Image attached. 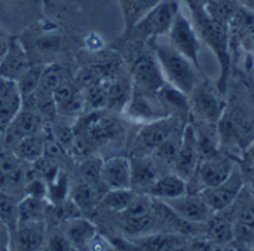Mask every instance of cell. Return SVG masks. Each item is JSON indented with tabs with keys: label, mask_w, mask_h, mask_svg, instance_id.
I'll list each match as a JSON object with an SVG mask.
<instances>
[{
	"label": "cell",
	"mask_w": 254,
	"mask_h": 251,
	"mask_svg": "<svg viewBox=\"0 0 254 251\" xmlns=\"http://www.w3.org/2000/svg\"><path fill=\"white\" fill-rule=\"evenodd\" d=\"M64 80H65L64 70L60 64L45 65L40 80H39V85H37V89L33 95H51L60 86V83H63Z\"/></svg>",
	"instance_id": "obj_28"
},
{
	"label": "cell",
	"mask_w": 254,
	"mask_h": 251,
	"mask_svg": "<svg viewBox=\"0 0 254 251\" xmlns=\"http://www.w3.org/2000/svg\"><path fill=\"white\" fill-rule=\"evenodd\" d=\"M22 107V95L15 80L0 76V132H4Z\"/></svg>",
	"instance_id": "obj_18"
},
{
	"label": "cell",
	"mask_w": 254,
	"mask_h": 251,
	"mask_svg": "<svg viewBox=\"0 0 254 251\" xmlns=\"http://www.w3.org/2000/svg\"><path fill=\"white\" fill-rule=\"evenodd\" d=\"M189 192V183L182 179L174 171L164 173L161 177L152 185L147 195L158 201H168L177 196H182Z\"/></svg>",
	"instance_id": "obj_21"
},
{
	"label": "cell",
	"mask_w": 254,
	"mask_h": 251,
	"mask_svg": "<svg viewBox=\"0 0 254 251\" xmlns=\"http://www.w3.org/2000/svg\"><path fill=\"white\" fill-rule=\"evenodd\" d=\"M188 97L190 109L189 115L193 118V121L219 124L228 109L223 92L216 83H211L210 80H198Z\"/></svg>",
	"instance_id": "obj_4"
},
{
	"label": "cell",
	"mask_w": 254,
	"mask_h": 251,
	"mask_svg": "<svg viewBox=\"0 0 254 251\" xmlns=\"http://www.w3.org/2000/svg\"><path fill=\"white\" fill-rule=\"evenodd\" d=\"M101 182L109 189L131 188V162L127 156H112L101 164Z\"/></svg>",
	"instance_id": "obj_16"
},
{
	"label": "cell",
	"mask_w": 254,
	"mask_h": 251,
	"mask_svg": "<svg viewBox=\"0 0 254 251\" xmlns=\"http://www.w3.org/2000/svg\"><path fill=\"white\" fill-rule=\"evenodd\" d=\"M101 164H103V161L100 158H91V159H86L80 164L82 180L86 182L88 185H91L95 190H98L100 186L104 188V185L101 182Z\"/></svg>",
	"instance_id": "obj_36"
},
{
	"label": "cell",
	"mask_w": 254,
	"mask_h": 251,
	"mask_svg": "<svg viewBox=\"0 0 254 251\" xmlns=\"http://www.w3.org/2000/svg\"><path fill=\"white\" fill-rule=\"evenodd\" d=\"M70 199L80 211L89 213L97 205V190L82 180L80 183H76L73 188H70Z\"/></svg>",
	"instance_id": "obj_32"
},
{
	"label": "cell",
	"mask_w": 254,
	"mask_h": 251,
	"mask_svg": "<svg viewBox=\"0 0 254 251\" xmlns=\"http://www.w3.org/2000/svg\"><path fill=\"white\" fill-rule=\"evenodd\" d=\"M185 3H196V4H204L207 3V0H185Z\"/></svg>",
	"instance_id": "obj_44"
},
{
	"label": "cell",
	"mask_w": 254,
	"mask_h": 251,
	"mask_svg": "<svg viewBox=\"0 0 254 251\" xmlns=\"http://www.w3.org/2000/svg\"><path fill=\"white\" fill-rule=\"evenodd\" d=\"M46 141H48L46 137L42 135L40 132L33 134V135H27V137L18 140L15 144H12L10 152L16 158L24 161L25 164H34L45 155Z\"/></svg>",
	"instance_id": "obj_23"
},
{
	"label": "cell",
	"mask_w": 254,
	"mask_h": 251,
	"mask_svg": "<svg viewBox=\"0 0 254 251\" xmlns=\"http://www.w3.org/2000/svg\"><path fill=\"white\" fill-rule=\"evenodd\" d=\"M45 247L48 250H55V251H68V250H74L73 246L70 244L68 238L65 237L64 232H55L52 234L46 241H45Z\"/></svg>",
	"instance_id": "obj_39"
},
{
	"label": "cell",
	"mask_w": 254,
	"mask_h": 251,
	"mask_svg": "<svg viewBox=\"0 0 254 251\" xmlns=\"http://www.w3.org/2000/svg\"><path fill=\"white\" fill-rule=\"evenodd\" d=\"M10 249V231L9 228L0 220V251Z\"/></svg>",
	"instance_id": "obj_40"
},
{
	"label": "cell",
	"mask_w": 254,
	"mask_h": 251,
	"mask_svg": "<svg viewBox=\"0 0 254 251\" xmlns=\"http://www.w3.org/2000/svg\"><path fill=\"white\" fill-rule=\"evenodd\" d=\"M43 126V116L39 113L37 109H22L18 112V115L12 119L9 126L4 131V140L6 144L10 147L18 140L40 132Z\"/></svg>",
	"instance_id": "obj_15"
},
{
	"label": "cell",
	"mask_w": 254,
	"mask_h": 251,
	"mask_svg": "<svg viewBox=\"0 0 254 251\" xmlns=\"http://www.w3.org/2000/svg\"><path fill=\"white\" fill-rule=\"evenodd\" d=\"M124 16V34H127L159 0H118Z\"/></svg>",
	"instance_id": "obj_26"
},
{
	"label": "cell",
	"mask_w": 254,
	"mask_h": 251,
	"mask_svg": "<svg viewBox=\"0 0 254 251\" xmlns=\"http://www.w3.org/2000/svg\"><path fill=\"white\" fill-rule=\"evenodd\" d=\"M131 189L137 193L147 195L152 185L164 174L159 167V161L153 155L131 156Z\"/></svg>",
	"instance_id": "obj_13"
},
{
	"label": "cell",
	"mask_w": 254,
	"mask_h": 251,
	"mask_svg": "<svg viewBox=\"0 0 254 251\" xmlns=\"http://www.w3.org/2000/svg\"><path fill=\"white\" fill-rule=\"evenodd\" d=\"M137 43L138 48H134L131 52V77L134 82L132 86L150 92H158L159 88L167 82L161 65L153 52H147L144 48H141L144 45L143 42Z\"/></svg>",
	"instance_id": "obj_6"
},
{
	"label": "cell",
	"mask_w": 254,
	"mask_h": 251,
	"mask_svg": "<svg viewBox=\"0 0 254 251\" xmlns=\"http://www.w3.org/2000/svg\"><path fill=\"white\" fill-rule=\"evenodd\" d=\"M132 92V85L125 79H118L107 83V107L122 112Z\"/></svg>",
	"instance_id": "obj_29"
},
{
	"label": "cell",
	"mask_w": 254,
	"mask_h": 251,
	"mask_svg": "<svg viewBox=\"0 0 254 251\" xmlns=\"http://www.w3.org/2000/svg\"><path fill=\"white\" fill-rule=\"evenodd\" d=\"M63 232L65 234L74 250H89L92 241L98 235L97 226L88 219H82L79 216L65 220Z\"/></svg>",
	"instance_id": "obj_19"
},
{
	"label": "cell",
	"mask_w": 254,
	"mask_h": 251,
	"mask_svg": "<svg viewBox=\"0 0 254 251\" xmlns=\"http://www.w3.org/2000/svg\"><path fill=\"white\" fill-rule=\"evenodd\" d=\"M48 195V182L42 176H36L25 180V196L37 198V199H46Z\"/></svg>",
	"instance_id": "obj_38"
},
{
	"label": "cell",
	"mask_w": 254,
	"mask_h": 251,
	"mask_svg": "<svg viewBox=\"0 0 254 251\" xmlns=\"http://www.w3.org/2000/svg\"><path fill=\"white\" fill-rule=\"evenodd\" d=\"M52 138L64 149V152H73L76 143V134L65 122H58L52 128Z\"/></svg>",
	"instance_id": "obj_37"
},
{
	"label": "cell",
	"mask_w": 254,
	"mask_h": 251,
	"mask_svg": "<svg viewBox=\"0 0 254 251\" xmlns=\"http://www.w3.org/2000/svg\"><path fill=\"white\" fill-rule=\"evenodd\" d=\"M70 195V180L65 171L61 168L55 173V176L48 182V195L46 199L52 205H58L64 201H67V196Z\"/></svg>",
	"instance_id": "obj_31"
},
{
	"label": "cell",
	"mask_w": 254,
	"mask_h": 251,
	"mask_svg": "<svg viewBox=\"0 0 254 251\" xmlns=\"http://www.w3.org/2000/svg\"><path fill=\"white\" fill-rule=\"evenodd\" d=\"M158 95L162 100V103L165 104V107L168 109L171 116H179V118L189 116L190 109H189V97H188V94H185L183 91H180L176 86L165 82L159 88Z\"/></svg>",
	"instance_id": "obj_24"
},
{
	"label": "cell",
	"mask_w": 254,
	"mask_h": 251,
	"mask_svg": "<svg viewBox=\"0 0 254 251\" xmlns=\"http://www.w3.org/2000/svg\"><path fill=\"white\" fill-rule=\"evenodd\" d=\"M235 162L234 159L223 153H213V155H202L199 158L198 167L195 170V174L192 177V182H196V186H199V192L205 188H213L225 182L232 171L235 170Z\"/></svg>",
	"instance_id": "obj_9"
},
{
	"label": "cell",
	"mask_w": 254,
	"mask_h": 251,
	"mask_svg": "<svg viewBox=\"0 0 254 251\" xmlns=\"http://www.w3.org/2000/svg\"><path fill=\"white\" fill-rule=\"evenodd\" d=\"M207 232L205 237L216 246H225L231 241H234V222L220 213H214L211 219L205 223Z\"/></svg>",
	"instance_id": "obj_25"
},
{
	"label": "cell",
	"mask_w": 254,
	"mask_h": 251,
	"mask_svg": "<svg viewBox=\"0 0 254 251\" xmlns=\"http://www.w3.org/2000/svg\"><path fill=\"white\" fill-rule=\"evenodd\" d=\"M18 204L13 195L0 189V220L9 228L10 234L18 225Z\"/></svg>",
	"instance_id": "obj_35"
},
{
	"label": "cell",
	"mask_w": 254,
	"mask_h": 251,
	"mask_svg": "<svg viewBox=\"0 0 254 251\" xmlns=\"http://www.w3.org/2000/svg\"><path fill=\"white\" fill-rule=\"evenodd\" d=\"M185 125L179 126L167 140H164L162 144H159V147L153 152V156L164 165H173L179 150H180V146H182V140H183V131H185Z\"/></svg>",
	"instance_id": "obj_27"
},
{
	"label": "cell",
	"mask_w": 254,
	"mask_h": 251,
	"mask_svg": "<svg viewBox=\"0 0 254 251\" xmlns=\"http://www.w3.org/2000/svg\"><path fill=\"white\" fill-rule=\"evenodd\" d=\"M28 65H30V61H28L25 48L22 46L21 42H18L16 39H12L7 52L0 61V76L16 82L22 76V73L28 68Z\"/></svg>",
	"instance_id": "obj_20"
},
{
	"label": "cell",
	"mask_w": 254,
	"mask_h": 251,
	"mask_svg": "<svg viewBox=\"0 0 254 251\" xmlns=\"http://www.w3.org/2000/svg\"><path fill=\"white\" fill-rule=\"evenodd\" d=\"M180 10V0H159L127 34L122 37L132 36L135 42L150 43L158 37L168 34L171 24Z\"/></svg>",
	"instance_id": "obj_3"
},
{
	"label": "cell",
	"mask_w": 254,
	"mask_h": 251,
	"mask_svg": "<svg viewBox=\"0 0 254 251\" xmlns=\"http://www.w3.org/2000/svg\"><path fill=\"white\" fill-rule=\"evenodd\" d=\"M28 171L25 162L16 158L10 150L0 152V189L15 195L21 189H25Z\"/></svg>",
	"instance_id": "obj_14"
},
{
	"label": "cell",
	"mask_w": 254,
	"mask_h": 251,
	"mask_svg": "<svg viewBox=\"0 0 254 251\" xmlns=\"http://www.w3.org/2000/svg\"><path fill=\"white\" fill-rule=\"evenodd\" d=\"M182 125L185 124L179 116H168L159 121L143 124L131 147L132 156L153 155V152L159 147V144H162L164 140H167Z\"/></svg>",
	"instance_id": "obj_7"
},
{
	"label": "cell",
	"mask_w": 254,
	"mask_h": 251,
	"mask_svg": "<svg viewBox=\"0 0 254 251\" xmlns=\"http://www.w3.org/2000/svg\"><path fill=\"white\" fill-rule=\"evenodd\" d=\"M122 113L127 119L140 125L171 116L158 92L144 91L135 86H132L131 97L122 109Z\"/></svg>",
	"instance_id": "obj_5"
},
{
	"label": "cell",
	"mask_w": 254,
	"mask_h": 251,
	"mask_svg": "<svg viewBox=\"0 0 254 251\" xmlns=\"http://www.w3.org/2000/svg\"><path fill=\"white\" fill-rule=\"evenodd\" d=\"M137 250L167 251L186 249L188 238L183 234H146L132 240Z\"/></svg>",
	"instance_id": "obj_22"
},
{
	"label": "cell",
	"mask_w": 254,
	"mask_h": 251,
	"mask_svg": "<svg viewBox=\"0 0 254 251\" xmlns=\"http://www.w3.org/2000/svg\"><path fill=\"white\" fill-rule=\"evenodd\" d=\"M192 13L193 27L202 40L217 58L220 67V76L216 82L219 89L225 94L228 89V80L231 74V34H229V24H225L208 13L204 4L196 3H186Z\"/></svg>",
	"instance_id": "obj_1"
},
{
	"label": "cell",
	"mask_w": 254,
	"mask_h": 251,
	"mask_svg": "<svg viewBox=\"0 0 254 251\" xmlns=\"http://www.w3.org/2000/svg\"><path fill=\"white\" fill-rule=\"evenodd\" d=\"M247 153H249V156L252 158V161H253V165H254V143L247 149Z\"/></svg>",
	"instance_id": "obj_43"
},
{
	"label": "cell",
	"mask_w": 254,
	"mask_h": 251,
	"mask_svg": "<svg viewBox=\"0 0 254 251\" xmlns=\"http://www.w3.org/2000/svg\"><path fill=\"white\" fill-rule=\"evenodd\" d=\"M10 42H12V37H9V34L0 28V61L4 57V54L7 52Z\"/></svg>",
	"instance_id": "obj_41"
},
{
	"label": "cell",
	"mask_w": 254,
	"mask_h": 251,
	"mask_svg": "<svg viewBox=\"0 0 254 251\" xmlns=\"http://www.w3.org/2000/svg\"><path fill=\"white\" fill-rule=\"evenodd\" d=\"M46 228L42 222H21L10 234V247L13 250H40L45 247Z\"/></svg>",
	"instance_id": "obj_17"
},
{
	"label": "cell",
	"mask_w": 254,
	"mask_h": 251,
	"mask_svg": "<svg viewBox=\"0 0 254 251\" xmlns=\"http://www.w3.org/2000/svg\"><path fill=\"white\" fill-rule=\"evenodd\" d=\"M244 188H246L244 174L235 167L232 174L225 182H222L217 186L202 189L199 195L202 196V199L207 202V205L211 208L213 213H220L229 210L234 205V202L238 199Z\"/></svg>",
	"instance_id": "obj_10"
},
{
	"label": "cell",
	"mask_w": 254,
	"mask_h": 251,
	"mask_svg": "<svg viewBox=\"0 0 254 251\" xmlns=\"http://www.w3.org/2000/svg\"><path fill=\"white\" fill-rule=\"evenodd\" d=\"M167 37H168V42L179 52H182L186 58H189L193 63V65L201 71L199 52L202 48V40L199 39L193 27V22L188 16L183 15L182 9L177 12Z\"/></svg>",
	"instance_id": "obj_8"
},
{
	"label": "cell",
	"mask_w": 254,
	"mask_h": 251,
	"mask_svg": "<svg viewBox=\"0 0 254 251\" xmlns=\"http://www.w3.org/2000/svg\"><path fill=\"white\" fill-rule=\"evenodd\" d=\"M46 199H37L25 196L18 204V223L21 222H42L48 208L45 207Z\"/></svg>",
	"instance_id": "obj_33"
},
{
	"label": "cell",
	"mask_w": 254,
	"mask_h": 251,
	"mask_svg": "<svg viewBox=\"0 0 254 251\" xmlns=\"http://www.w3.org/2000/svg\"><path fill=\"white\" fill-rule=\"evenodd\" d=\"M43 68H45L43 64H30L28 68L22 73V76L16 80V85L22 95V101L36 92Z\"/></svg>",
	"instance_id": "obj_34"
},
{
	"label": "cell",
	"mask_w": 254,
	"mask_h": 251,
	"mask_svg": "<svg viewBox=\"0 0 254 251\" xmlns=\"http://www.w3.org/2000/svg\"><path fill=\"white\" fill-rule=\"evenodd\" d=\"M243 174H244V180H246V188L249 189V192L253 195L254 198V168L247 170Z\"/></svg>",
	"instance_id": "obj_42"
},
{
	"label": "cell",
	"mask_w": 254,
	"mask_h": 251,
	"mask_svg": "<svg viewBox=\"0 0 254 251\" xmlns=\"http://www.w3.org/2000/svg\"><path fill=\"white\" fill-rule=\"evenodd\" d=\"M199 158H201V152H199L196 132H195L192 122H188L185 126V131H183V140H182L180 150H179L171 168L176 174H179L182 179H185L189 183L195 174Z\"/></svg>",
	"instance_id": "obj_11"
},
{
	"label": "cell",
	"mask_w": 254,
	"mask_h": 251,
	"mask_svg": "<svg viewBox=\"0 0 254 251\" xmlns=\"http://www.w3.org/2000/svg\"><path fill=\"white\" fill-rule=\"evenodd\" d=\"M137 192L129 189H109L101 198V205L112 213H122L135 198Z\"/></svg>",
	"instance_id": "obj_30"
},
{
	"label": "cell",
	"mask_w": 254,
	"mask_h": 251,
	"mask_svg": "<svg viewBox=\"0 0 254 251\" xmlns=\"http://www.w3.org/2000/svg\"><path fill=\"white\" fill-rule=\"evenodd\" d=\"M162 202L167 204L180 219L193 225H205L214 214L211 208L207 205V202L202 199L199 192H188L182 196Z\"/></svg>",
	"instance_id": "obj_12"
},
{
	"label": "cell",
	"mask_w": 254,
	"mask_h": 251,
	"mask_svg": "<svg viewBox=\"0 0 254 251\" xmlns=\"http://www.w3.org/2000/svg\"><path fill=\"white\" fill-rule=\"evenodd\" d=\"M147 45L152 48L161 65L165 80L189 95V92L195 88V85L199 80V70L193 65V63L189 58H186L182 52H179L168 42V39L164 40L162 37H158Z\"/></svg>",
	"instance_id": "obj_2"
}]
</instances>
